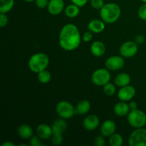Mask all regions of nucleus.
<instances>
[{
  "mask_svg": "<svg viewBox=\"0 0 146 146\" xmlns=\"http://www.w3.org/2000/svg\"><path fill=\"white\" fill-rule=\"evenodd\" d=\"M51 143L54 145H60L64 141L63 135L61 134H53L51 138Z\"/></svg>",
  "mask_w": 146,
  "mask_h": 146,
  "instance_id": "bb28decb",
  "label": "nucleus"
},
{
  "mask_svg": "<svg viewBox=\"0 0 146 146\" xmlns=\"http://www.w3.org/2000/svg\"><path fill=\"white\" fill-rule=\"evenodd\" d=\"M17 134L22 139H30L34 135V130L28 124H21L17 128Z\"/></svg>",
  "mask_w": 146,
  "mask_h": 146,
  "instance_id": "6ab92c4d",
  "label": "nucleus"
},
{
  "mask_svg": "<svg viewBox=\"0 0 146 146\" xmlns=\"http://www.w3.org/2000/svg\"><path fill=\"white\" fill-rule=\"evenodd\" d=\"M141 1H143V3H146V0H141Z\"/></svg>",
  "mask_w": 146,
  "mask_h": 146,
  "instance_id": "ea45409f",
  "label": "nucleus"
},
{
  "mask_svg": "<svg viewBox=\"0 0 146 146\" xmlns=\"http://www.w3.org/2000/svg\"><path fill=\"white\" fill-rule=\"evenodd\" d=\"M24 1H26V2L31 3V2H34V1H35V0H24Z\"/></svg>",
  "mask_w": 146,
  "mask_h": 146,
  "instance_id": "58836bf2",
  "label": "nucleus"
},
{
  "mask_svg": "<svg viewBox=\"0 0 146 146\" xmlns=\"http://www.w3.org/2000/svg\"><path fill=\"white\" fill-rule=\"evenodd\" d=\"M93 38V32L88 30V31L84 33L82 36V40L84 42H89Z\"/></svg>",
  "mask_w": 146,
  "mask_h": 146,
  "instance_id": "72a5a7b5",
  "label": "nucleus"
},
{
  "mask_svg": "<svg viewBox=\"0 0 146 146\" xmlns=\"http://www.w3.org/2000/svg\"><path fill=\"white\" fill-rule=\"evenodd\" d=\"M56 112L60 118L68 120L75 115L76 110L70 102L67 101H61L56 104Z\"/></svg>",
  "mask_w": 146,
  "mask_h": 146,
  "instance_id": "39448f33",
  "label": "nucleus"
},
{
  "mask_svg": "<svg viewBox=\"0 0 146 146\" xmlns=\"http://www.w3.org/2000/svg\"><path fill=\"white\" fill-rule=\"evenodd\" d=\"M128 144L130 146H146V129L135 128L130 134Z\"/></svg>",
  "mask_w": 146,
  "mask_h": 146,
  "instance_id": "0eeeda50",
  "label": "nucleus"
},
{
  "mask_svg": "<svg viewBox=\"0 0 146 146\" xmlns=\"http://www.w3.org/2000/svg\"><path fill=\"white\" fill-rule=\"evenodd\" d=\"M129 107H130V109H131V111H132V110H135V109H137L138 108V104H137L135 101H131V102L129 103Z\"/></svg>",
  "mask_w": 146,
  "mask_h": 146,
  "instance_id": "e433bc0d",
  "label": "nucleus"
},
{
  "mask_svg": "<svg viewBox=\"0 0 146 146\" xmlns=\"http://www.w3.org/2000/svg\"><path fill=\"white\" fill-rule=\"evenodd\" d=\"M105 137L104 135H97L94 141V144L96 146H104L106 145V141H105Z\"/></svg>",
  "mask_w": 146,
  "mask_h": 146,
  "instance_id": "c756f323",
  "label": "nucleus"
},
{
  "mask_svg": "<svg viewBox=\"0 0 146 146\" xmlns=\"http://www.w3.org/2000/svg\"><path fill=\"white\" fill-rule=\"evenodd\" d=\"M113 111L114 113L118 116L123 117L128 115V114L131 111V109H130L129 105L126 102L121 101L114 106Z\"/></svg>",
  "mask_w": 146,
  "mask_h": 146,
  "instance_id": "a211bd4d",
  "label": "nucleus"
},
{
  "mask_svg": "<svg viewBox=\"0 0 146 146\" xmlns=\"http://www.w3.org/2000/svg\"><path fill=\"white\" fill-rule=\"evenodd\" d=\"M134 41L137 44H142L145 41V36L143 35H141V34H138L135 37V39Z\"/></svg>",
  "mask_w": 146,
  "mask_h": 146,
  "instance_id": "c9c22d12",
  "label": "nucleus"
},
{
  "mask_svg": "<svg viewBox=\"0 0 146 146\" xmlns=\"http://www.w3.org/2000/svg\"><path fill=\"white\" fill-rule=\"evenodd\" d=\"M67 128H68V124L66 121V119L61 118L55 120L51 125L53 134L63 135V133L66 131Z\"/></svg>",
  "mask_w": 146,
  "mask_h": 146,
  "instance_id": "2eb2a0df",
  "label": "nucleus"
},
{
  "mask_svg": "<svg viewBox=\"0 0 146 146\" xmlns=\"http://www.w3.org/2000/svg\"><path fill=\"white\" fill-rule=\"evenodd\" d=\"M109 144L111 146H121L123 144V138L119 133H113L109 137Z\"/></svg>",
  "mask_w": 146,
  "mask_h": 146,
  "instance_id": "393cba45",
  "label": "nucleus"
},
{
  "mask_svg": "<svg viewBox=\"0 0 146 146\" xmlns=\"http://www.w3.org/2000/svg\"><path fill=\"white\" fill-rule=\"evenodd\" d=\"M47 9L51 15H58L64 9V0H49Z\"/></svg>",
  "mask_w": 146,
  "mask_h": 146,
  "instance_id": "f8f14e48",
  "label": "nucleus"
},
{
  "mask_svg": "<svg viewBox=\"0 0 146 146\" xmlns=\"http://www.w3.org/2000/svg\"><path fill=\"white\" fill-rule=\"evenodd\" d=\"M103 87H104L103 88V91H104V94L107 96H113L115 94L116 88H115V85L113 84H112V83H108V84L104 85Z\"/></svg>",
  "mask_w": 146,
  "mask_h": 146,
  "instance_id": "a878e982",
  "label": "nucleus"
},
{
  "mask_svg": "<svg viewBox=\"0 0 146 146\" xmlns=\"http://www.w3.org/2000/svg\"><path fill=\"white\" fill-rule=\"evenodd\" d=\"M48 3H49L48 0H35L36 6L41 9L47 8Z\"/></svg>",
  "mask_w": 146,
  "mask_h": 146,
  "instance_id": "2f4dec72",
  "label": "nucleus"
},
{
  "mask_svg": "<svg viewBox=\"0 0 146 146\" xmlns=\"http://www.w3.org/2000/svg\"><path fill=\"white\" fill-rule=\"evenodd\" d=\"M91 52L94 56L96 57H101L105 54L106 46L102 41H96L91 44Z\"/></svg>",
  "mask_w": 146,
  "mask_h": 146,
  "instance_id": "dca6fc26",
  "label": "nucleus"
},
{
  "mask_svg": "<svg viewBox=\"0 0 146 146\" xmlns=\"http://www.w3.org/2000/svg\"><path fill=\"white\" fill-rule=\"evenodd\" d=\"M111 75L109 70L106 68H98L94 71L91 76V81L93 84L98 86H104L106 84L110 82Z\"/></svg>",
  "mask_w": 146,
  "mask_h": 146,
  "instance_id": "423d86ee",
  "label": "nucleus"
},
{
  "mask_svg": "<svg viewBox=\"0 0 146 146\" xmlns=\"http://www.w3.org/2000/svg\"><path fill=\"white\" fill-rule=\"evenodd\" d=\"M125 61L122 56H112L106 61V68L109 71H118L123 68Z\"/></svg>",
  "mask_w": 146,
  "mask_h": 146,
  "instance_id": "1a4fd4ad",
  "label": "nucleus"
},
{
  "mask_svg": "<svg viewBox=\"0 0 146 146\" xmlns=\"http://www.w3.org/2000/svg\"><path fill=\"white\" fill-rule=\"evenodd\" d=\"M131 81V77L126 73H120L115 77L114 82L118 87H123L130 85Z\"/></svg>",
  "mask_w": 146,
  "mask_h": 146,
  "instance_id": "aec40b11",
  "label": "nucleus"
},
{
  "mask_svg": "<svg viewBox=\"0 0 146 146\" xmlns=\"http://www.w3.org/2000/svg\"><path fill=\"white\" fill-rule=\"evenodd\" d=\"M36 135H38L42 140H48L51 138L53 135V131L51 126L45 123H41L37 126Z\"/></svg>",
  "mask_w": 146,
  "mask_h": 146,
  "instance_id": "4468645a",
  "label": "nucleus"
},
{
  "mask_svg": "<svg viewBox=\"0 0 146 146\" xmlns=\"http://www.w3.org/2000/svg\"><path fill=\"white\" fill-rule=\"evenodd\" d=\"M64 13L68 18H75L79 14L80 7L74 4H69L64 9Z\"/></svg>",
  "mask_w": 146,
  "mask_h": 146,
  "instance_id": "4be33fe9",
  "label": "nucleus"
},
{
  "mask_svg": "<svg viewBox=\"0 0 146 146\" xmlns=\"http://www.w3.org/2000/svg\"><path fill=\"white\" fill-rule=\"evenodd\" d=\"M121 14V7L113 2L105 4L100 9V17L106 24H113L116 22Z\"/></svg>",
  "mask_w": 146,
  "mask_h": 146,
  "instance_id": "f03ea898",
  "label": "nucleus"
},
{
  "mask_svg": "<svg viewBox=\"0 0 146 146\" xmlns=\"http://www.w3.org/2000/svg\"><path fill=\"white\" fill-rule=\"evenodd\" d=\"M100 124V120L97 115H89L86 117L83 121V126L86 131H95Z\"/></svg>",
  "mask_w": 146,
  "mask_h": 146,
  "instance_id": "9b49d317",
  "label": "nucleus"
},
{
  "mask_svg": "<svg viewBox=\"0 0 146 146\" xmlns=\"http://www.w3.org/2000/svg\"><path fill=\"white\" fill-rule=\"evenodd\" d=\"M90 4H91V6L94 9L100 10L104 7L105 3H104V0H91Z\"/></svg>",
  "mask_w": 146,
  "mask_h": 146,
  "instance_id": "c85d7f7f",
  "label": "nucleus"
},
{
  "mask_svg": "<svg viewBox=\"0 0 146 146\" xmlns=\"http://www.w3.org/2000/svg\"><path fill=\"white\" fill-rule=\"evenodd\" d=\"M37 79L43 84H48L51 79V74H50L49 71L45 69L37 74Z\"/></svg>",
  "mask_w": 146,
  "mask_h": 146,
  "instance_id": "b1692460",
  "label": "nucleus"
},
{
  "mask_svg": "<svg viewBox=\"0 0 146 146\" xmlns=\"http://www.w3.org/2000/svg\"><path fill=\"white\" fill-rule=\"evenodd\" d=\"M29 144L31 146H42L44 144L41 142V138L38 136V135H33L31 138H30Z\"/></svg>",
  "mask_w": 146,
  "mask_h": 146,
  "instance_id": "cd10ccee",
  "label": "nucleus"
},
{
  "mask_svg": "<svg viewBox=\"0 0 146 146\" xmlns=\"http://www.w3.org/2000/svg\"><path fill=\"white\" fill-rule=\"evenodd\" d=\"M14 6V0H0V13L9 12Z\"/></svg>",
  "mask_w": 146,
  "mask_h": 146,
  "instance_id": "5701e85b",
  "label": "nucleus"
},
{
  "mask_svg": "<svg viewBox=\"0 0 146 146\" xmlns=\"http://www.w3.org/2000/svg\"><path fill=\"white\" fill-rule=\"evenodd\" d=\"M127 121L133 128H143L146 125V114L138 108L132 110L127 115Z\"/></svg>",
  "mask_w": 146,
  "mask_h": 146,
  "instance_id": "20e7f679",
  "label": "nucleus"
},
{
  "mask_svg": "<svg viewBox=\"0 0 146 146\" xmlns=\"http://www.w3.org/2000/svg\"><path fill=\"white\" fill-rule=\"evenodd\" d=\"M1 146H15V144L11 141H6L1 144Z\"/></svg>",
  "mask_w": 146,
  "mask_h": 146,
  "instance_id": "4c0bfd02",
  "label": "nucleus"
},
{
  "mask_svg": "<svg viewBox=\"0 0 146 146\" xmlns=\"http://www.w3.org/2000/svg\"><path fill=\"white\" fill-rule=\"evenodd\" d=\"M88 1V0H71L72 4H76V6L79 7L80 8L84 7L87 4Z\"/></svg>",
  "mask_w": 146,
  "mask_h": 146,
  "instance_id": "f704fd0d",
  "label": "nucleus"
},
{
  "mask_svg": "<svg viewBox=\"0 0 146 146\" xmlns=\"http://www.w3.org/2000/svg\"><path fill=\"white\" fill-rule=\"evenodd\" d=\"M138 17L141 19L146 21V3H144L138 9Z\"/></svg>",
  "mask_w": 146,
  "mask_h": 146,
  "instance_id": "7c9ffc66",
  "label": "nucleus"
},
{
  "mask_svg": "<svg viewBox=\"0 0 146 146\" xmlns=\"http://www.w3.org/2000/svg\"><path fill=\"white\" fill-rule=\"evenodd\" d=\"M105 24L102 19H93L88 23V29L94 34H100L105 29Z\"/></svg>",
  "mask_w": 146,
  "mask_h": 146,
  "instance_id": "f3484780",
  "label": "nucleus"
},
{
  "mask_svg": "<svg viewBox=\"0 0 146 146\" xmlns=\"http://www.w3.org/2000/svg\"><path fill=\"white\" fill-rule=\"evenodd\" d=\"M101 134L104 137L109 138L111 135L115 133L116 131L115 123L112 120H106L102 123L101 126Z\"/></svg>",
  "mask_w": 146,
  "mask_h": 146,
  "instance_id": "ddd939ff",
  "label": "nucleus"
},
{
  "mask_svg": "<svg viewBox=\"0 0 146 146\" xmlns=\"http://www.w3.org/2000/svg\"><path fill=\"white\" fill-rule=\"evenodd\" d=\"M138 46L134 41H128L123 43L119 48V53L123 58H131L138 53Z\"/></svg>",
  "mask_w": 146,
  "mask_h": 146,
  "instance_id": "6e6552de",
  "label": "nucleus"
},
{
  "mask_svg": "<svg viewBox=\"0 0 146 146\" xmlns=\"http://www.w3.org/2000/svg\"><path fill=\"white\" fill-rule=\"evenodd\" d=\"M135 93H136L135 88L132 86L128 85L126 86L121 87L119 91H118L117 96L120 101L127 102L131 101L133 98Z\"/></svg>",
  "mask_w": 146,
  "mask_h": 146,
  "instance_id": "9d476101",
  "label": "nucleus"
},
{
  "mask_svg": "<svg viewBox=\"0 0 146 146\" xmlns=\"http://www.w3.org/2000/svg\"><path fill=\"white\" fill-rule=\"evenodd\" d=\"M9 19L6 14H3V13H0V27L1 28L6 27L8 24Z\"/></svg>",
  "mask_w": 146,
  "mask_h": 146,
  "instance_id": "473e14b6",
  "label": "nucleus"
},
{
  "mask_svg": "<svg viewBox=\"0 0 146 146\" xmlns=\"http://www.w3.org/2000/svg\"><path fill=\"white\" fill-rule=\"evenodd\" d=\"M82 40L79 29L74 24H67L61 28L58 36V43L62 49L72 51L78 48Z\"/></svg>",
  "mask_w": 146,
  "mask_h": 146,
  "instance_id": "f257e3e1",
  "label": "nucleus"
},
{
  "mask_svg": "<svg viewBox=\"0 0 146 146\" xmlns=\"http://www.w3.org/2000/svg\"><path fill=\"white\" fill-rule=\"evenodd\" d=\"M91 103L88 100H82L77 104L76 106L75 107L76 114L77 115H86L91 110Z\"/></svg>",
  "mask_w": 146,
  "mask_h": 146,
  "instance_id": "412c9836",
  "label": "nucleus"
},
{
  "mask_svg": "<svg viewBox=\"0 0 146 146\" xmlns=\"http://www.w3.org/2000/svg\"><path fill=\"white\" fill-rule=\"evenodd\" d=\"M28 64L32 72L38 74L46 69L49 64V58L44 53H36L30 57Z\"/></svg>",
  "mask_w": 146,
  "mask_h": 146,
  "instance_id": "7ed1b4c3",
  "label": "nucleus"
}]
</instances>
